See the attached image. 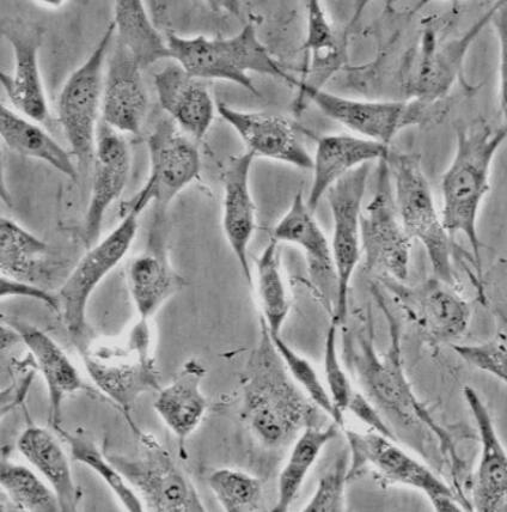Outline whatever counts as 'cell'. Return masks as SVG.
Segmentation results:
<instances>
[{"mask_svg":"<svg viewBox=\"0 0 507 512\" xmlns=\"http://www.w3.org/2000/svg\"><path fill=\"white\" fill-rule=\"evenodd\" d=\"M243 418L267 448L283 446L310 425H320L313 402L299 388L261 321L260 341L242 375Z\"/></svg>","mask_w":507,"mask_h":512,"instance_id":"6da1fadb","label":"cell"},{"mask_svg":"<svg viewBox=\"0 0 507 512\" xmlns=\"http://www.w3.org/2000/svg\"><path fill=\"white\" fill-rule=\"evenodd\" d=\"M374 296L389 322L392 344L386 355H377L371 320L364 322L365 325L354 334L345 329L344 351L347 367L352 370L366 398L396 425L424 423L435 431L442 447L447 450L452 465L456 466L460 459L452 446L451 438L439 428L430 413L420 404L408 382L401 357L400 326L380 291L375 290Z\"/></svg>","mask_w":507,"mask_h":512,"instance_id":"7a4b0ae2","label":"cell"},{"mask_svg":"<svg viewBox=\"0 0 507 512\" xmlns=\"http://www.w3.org/2000/svg\"><path fill=\"white\" fill-rule=\"evenodd\" d=\"M506 136V126L493 127L484 120L457 128L455 157L442 180L444 228L450 237L458 233L466 235L479 280L482 245L476 223L482 201L491 191L494 157Z\"/></svg>","mask_w":507,"mask_h":512,"instance_id":"3957f363","label":"cell"},{"mask_svg":"<svg viewBox=\"0 0 507 512\" xmlns=\"http://www.w3.org/2000/svg\"><path fill=\"white\" fill-rule=\"evenodd\" d=\"M166 39L170 59L201 81L221 79L260 96L249 72L284 79L290 84L295 78L262 45L253 24H247L240 33L226 39L182 38L175 33H168Z\"/></svg>","mask_w":507,"mask_h":512,"instance_id":"277c9868","label":"cell"},{"mask_svg":"<svg viewBox=\"0 0 507 512\" xmlns=\"http://www.w3.org/2000/svg\"><path fill=\"white\" fill-rule=\"evenodd\" d=\"M82 353L90 379L128 420L140 396L161 389L150 321L138 319L122 343L96 345Z\"/></svg>","mask_w":507,"mask_h":512,"instance_id":"5b68a950","label":"cell"},{"mask_svg":"<svg viewBox=\"0 0 507 512\" xmlns=\"http://www.w3.org/2000/svg\"><path fill=\"white\" fill-rule=\"evenodd\" d=\"M389 170H392L394 200L403 228L412 240L423 243L436 278L454 288L456 276L451 261V237L438 215L421 157L417 154L394 155L390 158Z\"/></svg>","mask_w":507,"mask_h":512,"instance_id":"8992f818","label":"cell"},{"mask_svg":"<svg viewBox=\"0 0 507 512\" xmlns=\"http://www.w3.org/2000/svg\"><path fill=\"white\" fill-rule=\"evenodd\" d=\"M291 84L329 119L358 134V137L384 145H389L405 128L436 123L445 114L443 101H362L327 93L296 78Z\"/></svg>","mask_w":507,"mask_h":512,"instance_id":"52a82bcc","label":"cell"},{"mask_svg":"<svg viewBox=\"0 0 507 512\" xmlns=\"http://www.w3.org/2000/svg\"><path fill=\"white\" fill-rule=\"evenodd\" d=\"M150 174L142 190L121 205L127 213L142 216L155 206V219H162L177 195L199 179L201 158L197 142L183 133L170 118L157 121L148 139Z\"/></svg>","mask_w":507,"mask_h":512,"instance_id":"ba28073f","label":"cell"},{"mask_svg":"<svg viewBox=\"0 0 507 512\" xmlns=\"http://www.w3.org/2000/svg\"><path fill=\"white\" fill-rule=\"evenodd\" d=\"M131 423L140 444L136 456L109 459L142 498L145 511L205 512L203 501L186 473L156 438Z\"/></svg>","mask_w":507,"mask_h":512,"instance_id":"9c48e42d","label":"cell"},{"mask_svg":"<svg viewBox=\"0 0 507 512\" xmlns=\"http://www.w3.org/2000/svg\"><path fill=\"white\" fill-rule=\"evenodd\" d=\"M342 430L345 432L350 451L348 480L357 478L364 469L370 467L390 483L413 487L424 492L435 511H473L470 502L464 501L456 490L451 489L423 463L397 447L394 441L374 431L363 434L346 428Z\"/></svg>","mask_w":507,"mask_h":512,"instance_id":"30bf717a","label":"cell"},{"mask_svg":"<svg viewBox=\"0 0 507 512\" xmlns=\"http://www.w3.org/2000/svg\"><path fill=\"white\" fill-rule=\"evenodd\" d=\"M115 36L111 23L82 66L67 79L58 100V117L78 169H88L95 158L97 121L102 109L105 64Z\"/></svg>","mask_w":507,"mask_h":512,"instance_id":"8fae6325","label":"cell"},{"mask_svg":"<svg viewBox=\"0 0 507 512\" xmlns=\"http://www.w3.org/2000/svg\"><path fill=\"white\" fill-rule=\"evenodd\" d=\"M140 216L127 213L112 233L88 249L58 292L61 320L73 338L83 337L91 295L130 252Z\"/></svg>","mask_w":507,"mask_h":512,"instance_id":"7c38bea8","label":"cell"},{"mask_svg":"<svg viewBox=\"0 0 507 512\" xmlns=\"http://www.w3.org/2000/svg\"><path fill=\"white\" fill-rule=\"evenodd\" d=\"M360 237L369 271L381 273L395 282L407 280L412 239L396 210L388 158L380 161L376 193L360 219Z\"/></svg>","mask_w":507,"mask_h":512,"instance_id":"4fadbf2b","label":"cell"},{"mask_svg":"<svg viewBox=\"0 0 507 512\" xmlns=\"http://www.w3.org/2000/svg\"><path fill=\"white\" fill-rule=\"evenodd\" d=\"M370 174L369 164L352 170L326 194L333 216L332 254L337 273L333 318L340 326L348 318L351 280L362 256L360 219Z\"/></svg>","mask_w":507,"mask_h":512,"instance_id":"5bb4252c","label":"cell"},{"mask_svg":"<svg viewBox=\"0 0 507 512\" xmlns=\"http://www.w3.org/2000/svg\"><path fill=\"white\" fill-rule=\"evenodd\" d=\"M403 312L435 344L452 343L466 333L472 308L451 286L435 278L417 288L384 279Z\"/></svg>","mask_w":507,"mask_h":512,"instance_id":"9a60e30c","label":"cell"},{"mask_svg":"<svg viewBox=\"0 0 507 512\" xmlns=\"http://www.w3.org/2000/svg\"><path fill=\"white\" fill-rule=\"evenodd\" d=\"M93 188L84 222V241L88 249L100 241L103 219L121 197L131 172V152L124 136L111 126L97 127Z\"/></svg>","mask_w":507,"mask_h":512,"instance_id":"2e32d148","label":"cell"},{"mask_svg":"<svg viewBox=\"0 0 507 512\" xmlns=\"http://www.w3.org/2000/svg\"><path fill=\"white\" fill-rule=\"evenodd\" d=\"M142 67L120 42L115 40L103 83L102 121L119 133L137 134L148 114L149 97Z\"/></svg>","mask_w":507,"mask_h":512,"instance_id":"e0dca14e","label":"cell"},{"mask_svg":"<svg viewBox=\"0 0 507 512\" xmlns=\"http://www.w3.org/2000/svg\"><path fill=\"white\" fill-rule=\"evenodd\" d=\"M217 113L234 128L255 158L264 157L303 170L313 168V157L283 115L237 111L222 102L217 105Z\"/></svg>","mask_w":507,"mask_h":512,"instance_id":"ac0fdd59","label":"cell"},{"mask_svg":"<svg viewBox=\"0 0 507 512\" xmlns=\"http://www.w3.org/2000/svg\"><path fill=\"white\" fill-rule=\"evenodd\" d=\"M15 54L14 75L0 73V83L17 113L35 123L50 121V107L39 66L41 34L36 28L23 26L3 27Z\"/></svg>","mask_w":507,"mask_h":512,"instance_id":"d6986e66","label":"cell"},{"mask_svg":"<svg viewBox=\"0 0 507 512\" xmlns=\"http://www.w3.org/2000/svg\"><path fill=\"white\" fill-rule=\"evenodd\" d=\"M155 87L158 101L168 118L194 142L203 140L217 111L209 87L177 63L156 73Z\"/></svg>","mask_w":507,"mask_h":512,"instance_id":"ffe728a7","label":"cell"},{"mask_svg":"<svg viewBox=\"0 0 507 512\" xmlns=\"http://www.w3.org/2000/svg\"><path fill=\"white\" fill-rule=\"evenodd\" d=\"M255 156L246 154L232 157L223 173L222 224L226 241L241 267L243 277L253 284L248 247L256 229V205L250 191V173Z\"/></svg>","mask_w":507,"mask_h":512,"instance_id":"44dd1931","label":"cell"},{"mask_svg":"<svg viewBox=\"0 0 507 512\" xmlns=\"http://www.w3.org/2000/svg\"><path fill=\"white\" fill-rule=\"evenodd\" d=\"M464 399L478 428L481 459L473 485V511H503L507 497V455L485 402L472 387L463 388Z\"/></svg>","mask_w":507,"mask_h":512,"instance_id":"7402d4cb","label":"cell"},{"mask_svg":"<svg viewBox=\"0 0 507 512\" xmlns=\"http://www.w3.org/2000/svg\"><path fill=\"white\" fill-rule=\"evenodd\" d=\"M272 239L301 248L311 282L323 300L329 301V292L337 298V273L331 243L317 224L314 212L309 209L302 193L293 198L290 209L274 228Z\"/></svg>","mask_w":507,"mask_h":512,"instance_id":"603a6c76","label":"cell"},{"mask_svg":"<svg viewBox=\"0 0 507 512\" xmlns=\"http://www.w3.org/2000/svg\"><path fill=\"white\" fill-rule=\"evenodd\" d=\"M3 322L14 329L18 338L32 353L36 367L46 382L51 426L54 430L60 428L64 399L67 395L81 392L85 388L79 371L57 341L42 329L10 316H3Z\"/></svg>","mask_w":507,"mask_h":512,"instance_id":"cb8c5ba5","label":"cell"},{"mask_svg":"<svg viewBox=\"0 0 507 512\" xmlns=\"http://www.w3.org/2000/svg\"><path fill=\"white\" fill-rule=\"evenodd\" d=\"M388 157V145L351 134H327L317 139L311 168L313 184L307 199L309 209L315 212L327 192L352 170Z\"/></svg>","mask_w":507,"mask_h":512,"instance_id":"d4e9b609","label":"cell"},{"mask_svg":"<svg viewBox=\"0 0 507 512\" xmlns=\"http://www.w3.org/2000/svg\"><path fill=\"white\" fill-rule=\"evenodd\" d=\"M206 375L203 363L195 358L188 359L175 379L158 390L155 411L179 442L182 459L187 457L188 438L197 431L209 408V402L201 390Z\"/></svg>","mask_w":507,"mask_h":512,"instance_id":"484cf974","label":"cell"},{"mask_svg":"<svg viewBox=\"0 0 507 512\" xmlns=\"http://www.w3.org/2000/svg\"><path fill=\"white\" fill-rule=\"evenodd\" d=\"M150 246L130 262L127 268L128 291L138 319L151 321L164 303L186 286V280L170 266L158 225L152 228Z\"/></svg>","mask_w":507,"mask_h":512,"instance_id":"4316f807","label":"cell"},{"mask_svg":"<svg viewBox=\"0 0 507 512\" xmlns=\"http://www.w3.org/2000/svg\"><path fill=\"white\" fill-rule=\"evenodd\" d=\"M17 449L56 492L60 510L77 511L81 491L73 480L69 457L52 432L30 425L18 437Z\"/></svg>","mask_w":507,"mask_h":512,"instance_id":"83f0119b","label":"cell"},{"mask_svg":"<svg viewBox=\"0 0 507 512\" xmlns=\"http://www.w3.org/2000/svg\"><path fill=\"white\" fill-rule=\"evenodd\" d=\"M499 4L500 2L488 10L462 38L425 53L413 84L414 99L431 103L442 102L443 97L448 94L452 83H454L458 71L461 70L470 44L486 24L492 21Z\"/></svg>","mask_w":507,"mask_h":512,"instance_id":"f1b7e54d","label":"cell"},{"mask_svg":"<svg viewBox=\"0 0 507 512\" xmlns=\"http://www.w3.org/2000/svg\"><path fill=\"white\" fill-rule=\"evenodd\" d=\"M0 137L16 154L45 162L67 178L77 179L78 167L71 152L38 123L5 106L0 107Z\"/></svg>","mask_w":507,"mask_h":512,"instance_id":"f546056e","label":"cell"},{"mask_svg":"<svg viewBox=\"0 0 507 512\" xmlns=\"http://www.w3.org/2000/svg\"><path fill=\"white\" fill-rule=\"evenodd\" d=\"M116 41L130 52L145 69L163 59H170L166 36L151 22L140 0H119L114 6Z\"/></svg>","mask_w":507,"mask_h":512,"instance_id":"4dcf8cb0","label":"cell"},{"mask_svg":"<svg viewBox=\"0 0 507 512\" xmlns=\"http://www.w3.org/2000/svg\"><path fill=\"white\" fill-rule=\"evenodd\" d=\"M340 426L333 423L323 428L321 425H310L302 430L279 475L278 499L273 512H287L301 491L305 479L319 459L322 450L329 442L335 440L340 432Z\"/></svg>","mask_w":507,"mask_h":512,"instance_id":"1f68e13d","label":"cell"},{"mask_svg":"<svg viewBox=\"0 0 507 512\" xmlns=\"http://www.w3.org/2000/svg\"><path fill=\"white\" fill-rule=\"evenodd\" d=\"M256 289L262 312V322L271 335H282L291 304L283 278L278 241L271 239L256 259Z\"/></svg>","mask_w":507,"mask_h":512,"instance_id":"d6a6232c","label":"cell"},{"mask_svg":"<svg viewBox=\"0 0 507 512\" xmlns=\"http://www.w3.org/2000/svg\"><path fill=\"white\" fill-rule=\"evenodd\" d=\"M60 437H63L71 450L72 459L82 463L94 471L105 481L115 495L122 507L131 512L145 511L142 498L127 483L114 463L108 456L102 453L96 442L82 430L69 432L60 428L56 429Z\"/></svg>","mask_w":507,"mask_h":512,"instance_id":"836d02e7","label":"cell"},{"mask_svg":"<svg viewBox=\"0 0 507 512\" xmlns=\"http://www.w3.org/2000/svg\"><path fill=\"white\" fill-rule=\"evenodd\" d=\"M47 245L20 224L0 219V272L2 276L29 282L38 270Z\"/></svg>","mask_w":507,"mask_h":512,"instance_id":"e575fe53","label":"cell"},{"mask_svg":"<svg viewBox=\"0 0 507 512\" xmlns=\"http://www.w3.org/2000/svg\"><path fill=\"white\" fill-rule=\"evenodd\" d=\"M0 485L11 502L23 511L58 512L60 504L56 492L32 469L2 460Z\"/></svg>","mask_w":507,"mask_h":512,"instance_id":"d590c367","label":"cell"},{"mask_svg":"<svg viewBox=\"0 0 507 512\" xmlns=\"http://www.w3.org/2000/svg\"><path fill=\"white\" fill-rule=\"evenodd\" d=\"M271 339L292 380L298 384V387L303 390V393L321 412L331 417L333 423L340 426L341 430L345 429L344 413L338 411L337 407L334 406L331 394H329L314 365L307 358L293 350L282 338V335H271Z\"/></svg>","mask_w":507,"mask_h":512,"instance_id":"8d00e7d4","label":"cell"},{"mask_svg":"<svg viewBox=\"0 0 507 512\" xmlns=\"http://www.w3.org/2000/svg\"><path fill=\"white\" fill-rule=\"evenodd\" d=\"M210 489L226 512L258 511L262 501L261 480L232 468L216 469L209 477Z\"/></svg>","mask_w":507,"mask_h":512,"instance_id":"74e56055","label":"cell"},{"mask_svg":"<svg viewBox=\"0 0 507 512\" xmlns=\"http://www.w3.org/2000/svg\"><path fill=\"white\" fill-rule=\"evenodd\" d=\"M350 469L348 448L337 456L331 468L319 480L316 491L303 512H342L346 511V485Z\"/></svg>","mask_w":507,"mask_h":512,"instance_id":"f35d334b","label":"cell"},{"mask_svg":"<svg viewBox=\"0 0 507 512\" xmlns=\"http://www.w3.org/2000/svg\"><path fill=\"white\" fill-rule=\"evenodd\" d=\"M339 323L332 319L328 327L325 340V351H323V370H325V379L327 389L333 404L341 413L347 410L348 402L352 398L354 389L342 364L339 356L338 333Z\"/></svg>","mask_w":507,"mask_h":512,"instance_id":"ab89813d","label":"cell"},{"mask_svg":"<svg viewBox=\"0 0 507 512\" xmlns=\"http://www.w3.org/2000/svg\"><path fill=\"white\" fill-rule=\"evenodd\" d=\"M308 29L304 48L313 56L314 67L326 66L337 57L339 42L325 9L317 0L307 3Z\"/></svg>","mask_w":507,"mask_h":512,"instance_id":"60d3db41","label":"cell"},{"mask_svg":"<svg viewBox=\"0 0 507 512\" xmlns=\"http://www.w3.org/2000/svg\"><path fill=\"white\" fill-rule=\"evenodd\" d=\"M458 356L472 367L507 381L506 334L499 333L492 340L479 345H452Z\"/></svg>","mask_w":507,"mask_h":512,"instance_id":"b9f144b4","label":"cell"},{"mask_svg":"<svg viewBox=\"0 0 507 512\" xmlns=\"http://www.w3.org/2000/svg\"><path fill=\"white\" fill-rule=\"evenodd\" d=\"M346 411H350L360 422L369 426L371 431L396 441L393 429L384 420L380 410L362 392L354 390Z\"/></svg>","mask_w":507,"mask_h":512,"instance_id":"7bdbcfd3","label":"cell"},{"mask_svg":"<svg viewBox=\"0 0 507 512\" xmlns=\"http://www.w3.org/2000/svg\"><path fill=\"white\" fill-rule=\"evenodd\" d=\"M0 297H2V300L9 297L33 298V300L45 303L53 312L60 313L58 296H52L45 290L38 288V286L24 282V280L2 276L0 278Z\"/></svg>","mask_w":507,"mask_h":512,"instance_id":"ee69618b","label":"cell"},{"mask_svg":"<svg viewBox=\"0 0 507 512\" xmlns=\"http://www.w3.org/2000/svg\"><path fill=\"white\" fill-rule=\"evenodd\" d=\"M499 41V105L506 112L507 94V28L505 3L500 2L492 17Z\"/></svg>","mask_w":507,"mask_h":512,"instance_id":"f6af8a7d","label":"cell"}]
</instances>
